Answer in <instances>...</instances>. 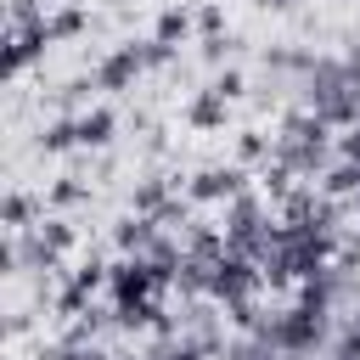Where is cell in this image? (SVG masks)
<instances>
[{"label": "cell", "mask_w": 360, "mask_h": 360, "mask_svg": "<svg viewBox=\"0 0 360 360\" xmlns=\"http://www.w3.org/2000/svg\"><path fill=\"white\" fill-rule=\"evenodd\" d=\"M208 90H214V96H225V101H242V90H248V79H242V68H219Z\"/></svg>", "instance_id": "24"}, {"label": "cell", "mask_w": 360, "mask_h": 360, "mask_svg": "<svg viewBox=\"0 0 360 360\" xmlns=\"http://www.w3.org/2000/svg\"><path fill=\"white\" fill-rule=\"evenodd\" d=\"M169 202H174V180L169 174H141L135 191H129V214H146V219H158Z\"/></svg>", "instance_id": "10"}, {"label": "cell", "mask_w": 360, "mask_h": 360, "mask_svg": "<svg viewBox=\"0 0 360 360\" xmlns=\"http://www.w3.org/2000/svg\"><path fill=\"white\" fill-rule=\"evenodd\" d=\"M45 208V197H34V191H6V202H0V225H6V236H22V231H34V214Z\"/></svg>", "instance_id": "12"}, {"label": "cell", "mask_w": 360, "mask_h": 360, "mask_svg": "<svg viewBox=\"0 0 360 360\" xmlns=\"http://www.w3.org/2000/svg\"><path fill=\"white\" fill-rule=\"evenodd\" d=\"M158 236H163V225H158V219H146V214H124V219L112 225V248H118L124 259H146Z\"/></svg>", "instance_id": "8"}, {"label": "cell", "mask_w": 360, "mask_h": 360, "mask_svg": "<svg viewBox=\"0 0 360 360\" xmlns=\"http://www.w3.org/2000/svg\"><path fill=\"white\" fill-rule=\"evenodd\" d=\"M253 6H259V11H292L298 0H253Z\"/></svg>", "instance_id": "28"}, {"label": "cell", "mask_w": 360, "mask_h": 360, "mask_svg": "<svg viewBox=\"0 0 360 360\" xmlns=\"http://www.w3.org/2000/svg\"><path fill=\"white\" fill-rule=\"evenodd\" d=\"M79 202H90V180H84V174H62V180L45 186V208H51V214H68V208H79Z\"/></svg>", "instance_id": "15"}, {"label": "cell", "mask_w": 360, "mask_h": 360, "mask_svg": "<svg viewBox=\"0 0 360 360\" xmlns=\"http://www.w3.org/2000/svg\"><path fill=\"white\" fill-rule=\"evenodd\" d=\"M298 90H304V107L315 118H326L338 135L360 124V73L343 56H315V68L298 79Z\"/></svg>", "instance_id": "1"}, {"label": "cell", "mask_w": 360, "mask_h": 360, "mask_svg": "<svg viewBox=\"0 0 360 360\" xmlns=\"http://www.w3.org/2000/svg\"><path fill=\"white\" fill-rule=\"evenodd\" d=\"M219 34H225V6L202 0L197 6V39H219Z\"/></svg>", "instance_id": "23"}, {"label": "cell", "mask_w": 360, "mask_h": 360, "mask_svg": "<svg viewBox=\"0 0 360 360\" xmlns=\"http://www.w3.org/2000/svg\"><path fill=\"white\" fill-rule=\"evenodd\" d=\"M332 360H360V309L338 321V338H332Z\"/></svg>", "instance_id": "21"}, {"label": "cell", "mask_w": 360, "mask_h": 360, "mask_svg": "<svg viewBox=\"0 0 360 360\" xmlns=\"http://www.w3.org/2000/svg\"><path fill=\"white\" fill-rule=\"evenodd\" d=\"M315 191L332 197V202H354V197H360V163H343V158H338V163L315 180Z\"/></svg>", "instance_id": "13"}, {"label": "cell", "mask_w": 360, "mask_h": 360, "mask_svg": "<svg viewBox=\"0 0 360 360\" xmlns=\"http://www.w3.org/2000/svg\"><path fill=\"white\" fill-rule=\"evenodd\" d=\"M259 180H264V191H270V197H276V202H287V197H292V191H298V174H292V169H287V163H276V158H270V163H264V174H259Z\"/></svg>", "instance_id": "22"}, {"label": "cell", "mask_w": 360, "mask_h": 360, "mask_svg": "<svg viewBox=\"0 0 360 360\" xmlns=\"http://www.w3.org/2000/svg\"><path fill=\"white\" fill-rule=\"evenodd\" d=\"M34 146H39L45 158H62V152H73V146H79V118H51V124L34 135Z\"/></svg>", "instance_id": "17"}, {"label": "cell", "mask_w": 360, "mask_h": 360, "mask_svg": "<svg viewBox=\"0 0 360 360\" xmlns=\"http://www.w3.org/2000/svg\"><path fill=\"white\" fill-rule=\"evenodd\" d=\"M264 292V270H259V259H248V253H225L219 264H214V281H208V298L214 304H248V298H259Z\"/></svg>", "instance_id": "4"}, {"label": "cell", "mask_w": 360, "mask_h": 360, "mask_svg": "<svg viewBox=\"0 0 360 360\" xmlns=\"http://www.w3.org/2000/svg\"><path fill=\"white\" fill-rule=\"evenodd\" d=\"M186 34H197V11H186V6H163V11H158V22H152V39L180 45Z\"/></svg>", "instance_id": "16"}, {"label": "cell", "mask_w": 360, "mask_h": 360, "mask_svg": "<svg viewBox=\"0 0 360 360\" xmlns=\"http://www.w3.org/2000/svg\"><path fill=\"white\" fill-rule=\"evenodd\" d=\"M112 135H118V112H112V107H90V112H79V146H84V152H107Z\"/></svg>", "instance_id": "11"}, {"label": "cell", "mask_w": 360, "mask_h": 360, "mask_svg": "<svg viewBox=\"0 0 360 360\" xmlns=\"http://www.w3.org/2000/svg\"><path fill=\"white\" fill-rule=\"evenodd\" d=\"M96 90H107V96H124V90H135V79L146 73V62H141V45L135 39H124V45H112L96 68Z\"/></svg>", "instance_id": "6"}, {"label": "cell", "mask_w": 360, "mask_h": 360, "mask_svg": "<svg viewBox=\"0 0 360 360\" xmlns=\"http://www.w3.org/2000/svg\"><path fill=\"white\" fill-rule=\"evenodd\" d=\"M51 51V34L45 28H28V34H6V51H0V68H6V79H22L39 56Z\"/></svg>", "instance_id": "7"}, {"label": "cell", "mask_w": 360, "mask_h": 360, "mask_svg": "<svg viewBox=\"0 0 360 360\" xmlns=\"http://www.w3.org/2000/svg\"><path fill=\"white\" fill-rule=\"evenodd\" d=\"M338 158H343V163H360V124L338 135Z\"/></svg>", "instance_id": "27"}, {"label": "cell", "mask_w": 360, "mask_h": 360, "mask_svg": "<svg viewBox=\"0 0 360 360\" xmlns=\"http://www.w3.org/2000/svg\"><path fill=\"white\" fill-rule=\"evenodd\" d=\"M225 242L248 259H259L264 236H270V208H264V191H242L236 202H225V219H219Z\"/></svg>", "instance_id": "3"}, {"label": "cell", "mask_w": 360, "mask_h": 360, "mask_svg": "<svg viewBox=\"0 0 360 360\" xmlns=\"http://www.w3.org/2000/svg\"><path fill=\"white\" fill-rule=\"evenodd\" d=\"M270 152H276V141L264 135V129H236V163L248 169V163H270Z\"/></svg>", "instance_id": "20"}, {"label": "cell", "mask_w": 360, "mask_h": 360, "mask_svg": "<svg viewBox=\"0 0 360 360\" xmlns=\"http://www.w3.org/2000/svg\"><path fill=\"white\" fill-rule=\"evenodd\" d=\"M343 6H360V0H343Z\"/></svg>", "instance_id": "29"}, {"label": "cell", "mask_w": 360, "mask_h": 360, "mask_svg": "<svg viewBox=\"0 0 360 360\" xmlns=\"http://www.w3.org/2000/svg\"><path fill=\"white\" fill-rule=\"evenodd\" d=\"M90 90H96V73H79V79H68L62 90H56V107H62V118H79V112H90L84 101H90Z\"/></svg>", "instance_id": "19"}, {"label": "cell", "mask_w": 360, "mask_h": 360, "mask_svg": "<svg viewBox=\"0 0 360 360\" xmlns=\"http://www.w3.org/2000/svg\"><path fill=\"white\" fill-rule=\"evenodd\" d=\"M141 62H146V73H158V68H169V62H174V45L146 39V45H141Z\"/></svg>", "instance_id": "26"}, {"label": "cell", "mask_w": 360, "mask_h": 360, "mask_svg": "<svg viewBox=\"0 0 360 360\" xmlns=\"http://www.w3.org/2000/svg\"><path fill=\"white\" fill-rule=\"evenodd\" d=\"M197 45H202V51H197V56H202V62H208V68H219V62H225V56H231V51H236V39H231V34H219V39H197Z\"/></svg>", "instance_id": "25"}, {"label": "cell", "mask_w": 360, "mask_h": 360, "mask_svg": "<svg viewBox=\"0 0 360 360\" xmlns=\"http://www.w3.org/2000/svg\"><path fill=\"white\" fill-rule=\"evenodd\" d=\"M186 124H191L197 135H219V129L231 124V101L214 96V90H197V96L186 101Z\"/></svg>", "instance_id": "9"}, {"label": "cell", "mask_w": 360, "mask_h": 360, "mask_svg": "<svg viewBox=\"0 0 360 360\" xmlns=\"http://www.w3.org/2000/svg\"><path fill=\"white\" fill-rule=\"evenodd\" d=\"M242 191H253L242 163H208L186 180V202H236Z\"/></svg>", "instance_id": "5"}, {"label": "cell", "mask_w": 360, "mask_h": 360, "mask_svg": "<svg viewBox=\"0 0 360 360\" xmlns=\"http://www.w3.org/2000/svg\"><path fill=\"white\" fill-rule=\"evenodd\" d=\"M332 152H338V135L326 118H315L309 107H292L281 112V129H276V163H287L298 180H321L332 169Z\"/></svg>", "instance_id": "2"}, {"label": "cell", "mask_w": 360, "mask_h": 360, "mask_svg": "<svg viewBox=\"0 0 360 360\" xmlns=\"http://www.w3.org/2000/svg\"><path fill=\"white\" fill-rule=\"evenodd\" d=\"M90 28V11L79 6V0H62L51 17H45V34H51V45H62V39H79Z\"/></svg>", "instance_id": "14"}, {"label": "cell", "mask_w": 360, "mask_h": 360, "mask_svg": "<svg viewBox=\"0 0 360 360\" xmlns=\"http://www.w3.org/2000/svg\"><path fill=\"white\" fill-rule=\"evenodd\" d=\"M45 6H51V0H11V6H6V34H28V28H45V17H51Z\"/></svg>", "instance_id": "18"}]
</instances>
